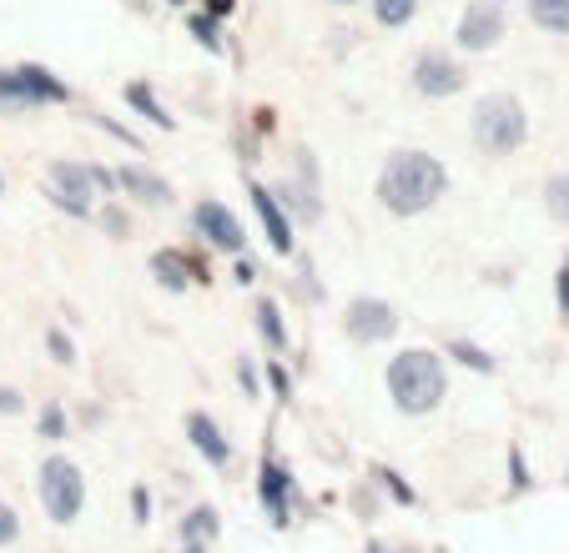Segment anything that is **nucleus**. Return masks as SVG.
I'll use <instances>...</instances> for the list:
<instances>
[{"label":"nucleus","instance_id":"12","mask_svg":"<svg viewBox=\"0 0 569 553\" xmlns=\"http://www.w3.org/2000/svg\"><path fill=\"white\" fill-rule=\"evenodd\" d=\"M117 192H127L131 202H141V207H172V202H177L172 181L157 177V171L141 167V161H131V167L117 171Z\"/></svg>","mask_w":569,"mask_h":553},{"label":"nucleus","instance_id":"36","mask_svg":"<svg viewBox=\"0 0 569 553\" xmlns=\"http://www.w3.org/2000/svg\"><path fill=\"white\" fill-rule=\"evenodd\" d=\"M232 276L242 282V288H248V282H258L262 272H258V262H252V257H237V272H232Z\"/></svg>","mask_w":569,"mask_h":553},{"label":"nucleus","instance_id":"5","mask_svg":"<svg viewBox=\"0 0 569 553\" xmlns=\"http://www.w3.org/2000/svg\"><path fill=\"white\" fill-rule=\"evenodd\" d=\"M71 101V86L51 76L46 66H11L0 71V107L6 111H36V107H61Z\"/></svg>","mask_w":569,"mask_h":553},{"label":"nucleus","instance_id":"33","mask_svg":"<svg viewBox=\"0 0 569 553\" xmlns=\"http://www.w3.org/2000/svg\"><path fill=\"white\" fill-rule=\"evenodd\" d=\"M237 383H242V393H248V398H258V393H262V388H258V368H252L248 358L237 362Z\"/></svg>","mask_w":569,"mask_h":553},{"label":"nucleus","instance_id":"18","mask_svg":"<svg viewBox=\"0 0 569 553\" xmlns=\"http://www.w3.org/2000/svg\"><path fill=\"white\" fill-rule=\"evenodd\" d=\"M252 318H258V332L272 352H288V322H282V308L272 298H258L252 302Z\"/></svg>","mask_w":569,"mask_h":553},{"label":"nucleus","instance_id":"31","mask_svg":"<svg viewBox=\"0 0 569 553\" xmlns=\"http://www.w3.org/2000/svg\"><path fill=\"white\" fill-rule=\"evenodd\" d=\"M509 483H515V493L529 489V473H525V453L519 448H509Z\"/></svg>","mask_w":569,"mask_h":553},{"label":"nucleus","instance_id":"34","mask_svg":"<svg viewBox=\"0 0 569 553\" xmlns=\"http://www.w3.org/2000/svg\"><path fill=\"white\" fill-rule=\"evenodd\" d=\"M0 413H6V418L26 413V398H21V393H16V388H0Z\"/></svg>","mask_w":569,"mask_h":553},{"label":"nucleus","instance_id":"7","mask_svg":"<svg viewBox=\"0 0 569 553\" xmlns=\"http://www.w3.org/2000/svg\"><path fill=\"white\" fill-rule=\"evenodd\" d=\"M413 91L429 101H443V97H459L463 86H469V71H463L459 61H453L449 51H439V46H429V51L413 56V71H409Z\"/></svg>","mask_w":569,"mask_h":553},{"label":"nucleus","instance_id":"4","mask_svg":"<svg viewBox=\"0 0 569 553\" xmlns=\"http://www.w3.org/2000/svg\"><path fill=\"white\" fill-rule=\"evenodd\" d=\"M36 499H41L46 519L51 523H76L81 519V509H87V479H81V469H76L71 458H46L41 473H36Z\"/></svg>","mask_w":569,"mask_h":553},{"label":"nucleus","instance_id":"28","mask_svg":"<svg viewBox=\"0 0 569 553\" xmlns=\"http://www.w3.org/2000/svg\"><path fill=\"white\" fill-rule=\"evenodd\" d=\"M46 348H51V358L61 362V368H71L76 362V348H71V338H66L61 328H46Z\"/></svg>","mask_w":569,"mask_h":553},{"label":"nucleus","instance_id":"13","mask_svg":"<svg viewBox=\"0 0 569 553\" xmlns=\"http://www.w3.org/2000/svg\"><path fill=\"white\" fill-rule=\"evenodd\" d=\"M268 192L278 197V207L288 217H298V222H318L322 217L318 181H312V161H302V181H278V187H268Z\"/></svg>","mask_w":569,"mask_h":553},{"label":"nucleus","instance_id":"22","mask_svg":"<svg viewBox=\"0 0 569 553\" xmlns=\"http://www.w3.org/2000/svg\"><path fill=\"white\" fill-rule=\"evenodd\" d=\"M378 26H409L419 16V0H373Z\"/></svg>","mask_w":569,"mask_h":553},{"label":"nucleus","instance_id":"32","mask_svg":"<svg viewBox=\"0 0 569 553\" xmlns=\"http://www.w3.org/2000/svg\"><path fill=\"white\" fill-rule=\"evenodd\" d=\"M555 302H559V312L569 318V257L559 262V272H555Z\"/></svg>","mask_w":569,"mask_h":553},{"label":"nucleus","instance_id":"21","mask_svg":"<svg viewBox=\"0 0 569 553\" xmlns=\"http://www.w3.org/2000/svg\"><path fill=\"white\" fill-rule=\"evenodd\" d=\"M443 352H449V358H459L463 368H473V373H495V368H499L495 352L479 348V342H469V338H449V348H443Z\"/></svg>","mask_w":569,"mask_h":553},{"label":"nucleus","instance_id":"10","mask_svg":"<svg viewBox=\"0 0 569 553\" xmlns=\"http://www.w3.org/2000/svg\"><path fill=\"white\" fill-rule=\"evenodd\" d=\"M343 332L363 348H373V342H388L398 332V312L383 298H353L343 308Z\"/></svg>","mask_w":569,"mask_h":553},{"label":"nucleus","instance_id":"9","mask_svg":"<svg viewBox=\"0 0 569 553\" xmlns=\"http://www.w3.org/2000/svg\"><path fill=\"white\" fill-rule=\"evenodd\" d=\"M258 499H262V509H268L272 529H288V519H292V473L278 463V453H272V438L262 443V463H258Z\"/></svg>","mask_w":569,"mask_h":553},{"label":"nucleus","instance_id":"41","mask_svg":"<svg viewBox=\"0 0 569 553\" xmlns=\"http://www.w3.org/2000/svg\"><path fill=\"white\" fill-rule=\"evenodd\" d=\"M167 6H187V0H167Z\"/></svg>","mask_w":569,"mask_h":553},{"label":"nucleus","instance_id":"29","mask_svg":"<svg viewBox=\"0 0 569 553\" xmlns=\"http://www.w3.org/2000/svg\"><path fill=\"white\" fill-rule=\"evenodd\" d=\"M268 383H272V393H278L282 403H288V398H292V373H288V368H282V362H268Z\"/></svg>","mask_w":569,"mask_h":553},{"label":"nucleus","instance_id":"1","mask_svg":"<svg viewBox=\"0 0 569 553\" xmlns=\"http://www.w3.org/2000/svg\"><path fill=\"white\" fill-rule=\"evenodd\" d=\"M443 192H449V167L429 151H393L378 171V202L393 217H423L429 207H439Z\"/></svg>","mask_w":569,"mask_h":553},{"label":"nucleus","instance_id":"8","mask_svg":"<svg viewBox=\"0 0 569 553\" xmlns=\"http://www.w3.org/2000/svg\"><path fill=\"white\" fill-rule=\"evenodd\" d=\"M453 41H459V51H495L505 41V6L499 0H469Z\"/></svg>","mask_w":569,"mask_h":553},{"label":"nucleus","instance_id":"38","mask_svg":"<svg viewBox=\"0 0 569 553\" xmlns=\"http://www.w3.org/2000/svg\"><path fill=\"white\" fill-rule=\"evenodd\" d=\"M182 553H207V543H182Z\"/></svg>","mask_w":569,"mask_h":553},{"label":"nucleus","instance_id":"39","mask_svg":"<svg viewBox=\"0 0 569 553\" xmlns=\"http://www.w3.org/2000/svg\"><path fill=\"white\" fill-rule=\"evenodd\" d=\"M368 553H388V549H383V543H368Z\"/></svg>","mask_w":569,"mask_h":553},{"label":"nucleus","instance_id":"20","mask_svg":"<svg viewBox=\"0 0 569 553\" xmlns=\"http://www.w3.org/2000/svg\"><path fill=\"white\" fill-rule=\"evenodd\" d=\"M217 533H222V519H217L212 503H202V509H192L182 519V543H212Z\"/></svg>","mask_w":569,"mask_h":553},{"label":"nucleus","instance_id":"30","mask_svg":"<svg viewBox=\"0 0 569 553\" xmlns=\"http://www.w3.org/2000/svg\"><path fill=\"white\" fill-rule=\"evenodd\" d=\"M101 227H107L111 237H127L131 232V217L121 212V207H107V212H101Z\"/></svg>","mask_w":569,"mask_h":553},{"label":"nucleus","instance_id":"27","mask_svg":"<svg viewBox=\"0 0 569 553\" xmlns=\"http://www.w3.org/2000/svg\"><path fill=\"white\" fill-rule=\"evenodd\" d=\"M16 539H21V513H16L11 503L0 499V549H11Z\"/></svg>","mask_w":569,"mask_h":553},{"label":"nucleus","instance_id":"17","mask_svg":"<svg viewBox=\"0 0 569 553\" xmlns=\"http://www.w3.org/2000/svg\"><path fill=\"white\" fill-rule=\"evenodd\" d=\"M121 97H127V107L137 111L141 121H151V127H161V131H172V127H177V117H172V111H167V107H161V101H157V91H151L147 81H131L127 91H121Z\"/></svg>","mask_w":569,"mask_h":553},{"label":"nucleus","instance_id":"37","mask_svg":"<svg viewBox=\"0 0 569 553\" xmlns=\"http://www.w3.org/2000/svg\"><path fill=\"white\" fill-rule=\"evenodd\" d=\"M232 6H237V0H207V16H212V21H222V16H232Z\"/></svg>","mask_w":569,"mask_h":553},{"label":"nucleus","instance_id":"26","mask_svg":"<svg viewBox=\"0 0 569 553\" xmlns=\"http://www.w3.org/2000/svg\"><path fill=\"white\" fill-rule=\"evenodd\" d=\"M373 479H378V483H383V489H388V493H393V499H398V503H409V509H413V503H419V493H413V489H409V483L398 479V473H393V469H373Z\"/></svg>","mask_w":569,"mask_h":553},{"label":"nucleus","instance_id":"42","mask_svg":"<svg viewBox=\"0 0 569 553\" xmlns=\"http://www.w3.org/2000/svg\"><path fill=\"white\" fill-rule=\"evenodd\" d=\"M333 6H353V0H333Z\"/></svg>","mask_w":569,"mask_h":553},{"label":"nucleus","instance_id":"23","mask_svg":"<svg viewBox=\"0 0 569 553\" xmlns=\"http://www.w3.org/2000/svg\"><path fill=\"white\" fill-rule=\"evenodd\" d=\"M545 207H549V217L569 222V171H559V177L545 181Z\"/></svg>","mask_w":569,"mask_h":553},{"label":"nucleus","instance_id":"2","mask_svg":"<svg viewBox=\"0 0 569 553\" xmlns=\"http://www.w3.org/2000/svg\"><path fill=\"white\" fill-rule=\"evenodd\" d=\"M388 398H393L398 413L423 418L443 403L449 393V373H443V358L433 348H409L388 362Z\"/></svg>","mask_w":569,"mask_h":553},{"label":"nucleus","instance_id":"6","mask_svg":"<svg viewBox=\"0 0 569 553\" xmlns=\"http://www.w3.org/2000/svg\"><path fill=\"white\" fill-rule=\"evenodd\" d=\"M51 187H46V202L66 217H81L87 222L91 207H97V181H91V161H51Z\"/></svg>","mask_w":569,"mask_h":553},{"label":"nucleus","instance_id":"35","mask_svg":"<svg viewBox=\"0 0 569 553\" xmlns=\"http://www.w3.org/2000/svg\"><path fill=\"white\" fill-rule=\"evenodd\" d=\"M131 509H137V523H151V493L147 489H131Z\"/></svg>","mask_w":569,"mask_h":553},{"label":"nucleus","instance_id":"14","mask_svg":"<svg viewBox=\"0 0 569 553\" xmlns=\"http://www.w3.org/2000/svg\"><path fill=\"white\" fill-rule=\"evenodd\" d=\"M248 197H252V212H258V222H262V237H268V247L278 257H288L292 252V217L278 207V197L268 192V187H248Z\"/></svg>","mask_w":569,"mask_h":553},{"label":"nucleus","instance_id":"40","mask_svg":"<svg viewBox=\"0 0 569 553\" xmlns=\"http://www.w3.org/2000/svg\"><path fill=\"white\" fill-rule=\"evenodd\" d=\"M0 197H6V171H0Z\"/></svg>","mask_w":569,"mask_h":553},{"label":"nucleus","instance_id":"24","mask_svg":"<svg viewBox=\"0 0 569 553\" xmlns=\"http://www.w3.org/2000/svg\"><path fill=\"white\" fill-rule=\"evenodd\" d=\"M187 31H192V41H202L207 51H222V36H217V21L207 11H197V16H187Z\"/></svg>","mask_w":569,"mask_h":553},{"label":"nucleus","instance_id":"19","mask_svg":"<svg viewBox=\"0 0 569 553\" xmlns=\"http://www.w3.org/2000/svg\"><path fill=\"white\" fill-rule=\"evenodd\" d=\"M529 21L549 36H569V0H529Z\"/></svg>","mask_w":569,"mask_h":553},{"label":"nucleus","instance_id":"43","mask_svg":"<svg viewBox=\"0 0 569 553\" xmlns=\"http://www.w3.org/2000/svg\"><path fill=\"white\" fill-rule=\"evenodd\" d=\"M499 6H505V0H499Z\"/></svg>","mask_w":569,"mask_h":553},{"label":"nucleus","instance_id":"16","mask_svg":"<svg viewBox=\"0 0 569 553\" xmlns=\"http://www.w3.org/2000/svg\"><path fill=\"white\" fill-rule=\"evenodd\" d=\"M151 272H157V282L167 292H187L192 282H207L202 267H197L192 257H182V252H157L151 257Z\"/></svg>","mask_w":569,"mask_h":553},{"label":"nucleus","instance_id":"25","mask_svg":"<svg viewBox=\"0 0 569 553\" xmlns=\"http://www.w3.org/2000/svg\"><path fill=\"white\" fill-rule=\"evenodd\" d=\"M36 428H41L46 443H61V438H66V413H61V403H46L41 418H36Z\"/></svg>","mask_w":569,"mask_h":553},{"label":"nucleus","instance_id":"3","mask_svg":"<svg viewBox=\"0 0 569 553\" xmlns=\"http://www.w3.org/2000/svg\"><path fill=\"white\" fill-rule=\"evenodd\" d=\"M469 131H473V147H479L483 157H515V151L529 141V111L519 97L495 91V97H479Z\"/></svg>","mask_w":569,"mask_h":553},{"label":"nucleus","instance_id":"15","mask_svg":"<svg viewBox=\"0 0 569 553\" xmlns=\"http://www.w3.org/2000/svg\"><path fill=\"white\" fill-rule=\"evenodd\" d=\"M187 438H192V448L212 463V469H227V463H232V443L222 438V428H217L212 413H187Z\"/></svg>","mask_w":569,"mask_h":553},{"label":"nucleus","instance_id":"11","mask_svg":"<svg viewBox=\"0 0 569 553\" xmlns=\"http://www.w3.org/2000/svg\"><path fill=\"white\" fill-rule=\"evenodd\" d=\"M192 227L207 237V247H217V252H242L248 247V232H242V222L232 217V207H222V202H197V212H192Z\"/></svg>","mask_w":569,"mask_h":553}]
</instances>
